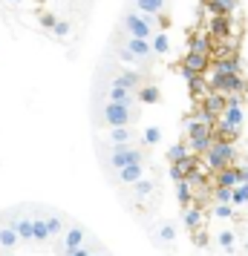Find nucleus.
<instances>
[{"instance_id":"obj_1","label":"nucleus","mask_w":248,"mask_h":256,"mask_svg":"<svg viewBox=\"0 0 248 256\" xmlns=\"http://www.w3.org/2000/svg\"><path fill=\"white\" fill-rule=\"evenodd\" d=\"M185 130H188V150H193V156L208 152V147H211V141H213L211 124L208 121H199V118H190L188 124H185Z\"/></svg>"},{"instance_id":"obj_2","label":"nucleus","mask_w":248,"mask_h":256,"mask_svg":"<svg viewBox=\"0 0 248 256\" xmlns=\"http://www.w3.org/2000/svg\"><path fill=\"white\" fill-rule=\"evenodd\" d=\"M208 167L211 170H225V167H231V162H234V156H236V150H234V144L231 141H222V138H213L211 141V147H208Z\"/></svg>"},{"instance_id":"obj_3","label":"nucleus","mask_w":248,"mask_h":256,"mask_svg":"<svg viewBox=\"0 0 248 256\" xmlns=\"http://www.w3.org/2000/svg\"><path fill=\"white\" fill-rule=\"evenodd\" d=\"M127 164H144V152L139 147H133V144H116V147H110V167L116 173L121 167H127Z\"/></svg>"},{"instance_id":"obj_4","label":"nucleus","mask_w":248,"mask_h":256,"mask_svg":"<svg viewBox=\"0 0 248 256\" xmlns=\"http://www.w3.org/2000/svg\"><path fill=\"white\" fill-rule=\"evenodd\" d=\"M124 29H127V35L136 38V40H147V44H150V38H153V26L147 24V18L139 14L136 9H130V12L124 14Z\"/></svg>"},{"instance_id":"obj_5","label":"nucleus","mask_w":248,"mask_h":256,"mask_svg":"<svg viewBox=\"0 0 248 256\" xmlns=\"http://www.w3.org/2000/svg\"><path fill=\"white\" fill-rule=\"evenodd\" d=\"M101 116H104V121L110 124V130L113 127H130L133 121V110H124V106H116L107 101L104 110H101Z\"/></svg>"},{"instance_id":"obj_6","label":"nucleus","mask_w":248,"mask_h":256,"mask_svg":"<svg viewBox=\"0 0 248 256\" xmlns=\"http://www.w3.org/2000/svg\"><path fill=\"white\" fill-rule=\"evenodd\" d=\"M208 70V58L205 55H196V52H185V58H182V75L185 78H196L202 72Z\"/></svg>"},{"instance_id":"obj_7","label":"nucleus","mask_w":248,"mask_h":256,"mask_svg":"<svg viewBox=\"0 0 248 256\" xmlns=\"http://www.w3.org/2000/svg\"><path fill=\"white\" fill-rule=\"evenodd\" d=\"M84 239H87V230H84L81 224H72L70 230L64 233V254H70L75 248H81Z\"/></svg>"},{"instance_id":"obj_8","label":"nucleus","mask_w":248,"mask_h":256,"mask_svg":"<svg viewBox=\"0 0 248 256\" xmlns=\"http://www.w3.org/2000/svg\"><path fill=\"white\" fill-rule=\"evenodd\" d=\"M107 101L116 106H124V110H133V92H127V90H118V86H107Z\"/></svg>"},{"instance_id":"obj_9","label":"nucleus","mask_w":248,"mask_h":256,"mask_svg":"<svg viewBox=\"0 0 248 256\" xmlns=\"http://www.w3.org/2000/svg\"><path fill=\"white\" fill-rule=\"evenodd\" d=\"M139 72H118V75H113V81H110V86H118V90H127V92H133L136 86H139Z\"/></svg>"},{"instance_id":"obj_10","label":"nucleus","mask_w":248,"mask_h":256,"mask_svg":"<svg viewBox=\"0 0 248 256\" xmlns=\"http://www.w3.org/2000/svg\"><path fill=\"white\" fill-rule=\"evenodd\" d=\"M211 18H228V14L236 9V0H205Z\"/></svg>"},{"instance_id":"obj_11","label":"nucleus","mask_w":248,"mask_h":256,"mask_svg":"<svg viewBox=\"0 0 248 256\" xmlns=\"http://www.w3.org/2000/svg\"><path fill=\"white\" fill-rule=\"evenodd\" d=\"M116 176H118L121 184H136L139 178H144V164H127V167H121Z\"/></svg>"},{"instance_id":"obj_12","label":"nucleus","mask_w":248,"mask_h":256,"mask_svg":"<svg viewBox=\"0 0 248 256\" xmlns=\"http://www.w3.org/2000/svg\"><path fill=\"white\" fill-rule=\"evenodd\" d=\"M239 173H242V167H225L216 173V187H236L239 184Z\"/></svg>"},{"instance_id":"obj_13","label":"nucleus","mask_w":248,"mask_h":256,"mask_svg":"<svg viewBox=\"0 0 248 256\" xmlns=\"http://www.w3.org/2000/svg\"><path fill=\"white\" fill-rule=\"evenodd\" d=\"M208 32H211L213 40H216V38L225 40V38L231 35V20H228V18H211V20H208Z\"/></svg>"},{"instance_id":"obj_14","label":"nucleus","mask_w":248,"mask_h":256,"mask_svg":"<svg viewBox=\"0 0 248 256\" xmlns=\"http://www.w3.org/2000/svg\"><path fill=\"white\" fill-rule=\"evenodd\" d=\"M213 75H239V60H236V55L213 60Z\"/></svg>"},{"instance_id":"obj_15","label":"nucleus","mask_w":248,"mask_h":256,"mask_svg":"<svg viewBox=\"0 0 248 256\" xmlns=\"http://www.w3.org/2000/svg\"><path fill=\"white\" fill-rule=\"evenodd\" d=\"M136 12L144 18H156L159 12H165V0H136Z\"/></svg>"},{"instance_id":"obj_16","label":"nucleus","mask_w":248,"mask_h":256,"mask_svg":"<svg viewBox=\"0 0 248 256\" xmlns=\"http://www.w3.org/2000/svg\"><path fill=\"white\" fill-rule=\"evenodd\" d=\"M127 52H130L136 60H142V58H150V44L147 40H136V38H127Z\"/></svg>"},{"instance_id":"obj_17","label":"nucleus","mask_w":248,"mask_h":256,"mask_svg":"<svg viewBox=\"0 0 248 256\" xmlns=\"http://www.w3.org/2000/svg\"><path fill=\"white\" fill-rule=\"evenodd\" d=\"M18 242H21V239H18L15 228L12 224H3V228H0V248H3V250H15Z\"/></svg>"},{"instance_id":"obj_18","label":"nucleus","mask_w":248,"mask_h":256,"mask_svg":"<svg viewBox=\"0 0 248 256\" xmlns=\"http://www.w3.org/2000/svg\"><path fill=\"white\" fill-rule=\"evenodd\" d=\"M133 98H139V101H142V104H159V101H162V92H159V86H153V84H150V86H139V95H133Z\"/></svg>"},{"instance_id":"obj_19","label":"nucleus","mask_w":248,"mask_h":256,"mask_svg":"<svg viewBox=\"0 0 248 256\" xmlns=\"http://www.w3.org/2000/svg\"><path fill=\"white\" fill-rule=\"evenodd\" d=\"M165 52H170L167 35L165 32H153V38H150V55H165Z\"/></svg>"},{"instance_id":"obj_20","label":"nucleus","mask_w":248,"mask_h":256,"mask_svg":"<svg viewBox=\"0 0 248 256\" xmlns=\"http://www.w3.org/2000/svg\"><path fill=\"white\" fill-rule=\"evenodd\" d=\"M29 224H32V239H35V242H49V233H47V222H44V216H32V219H29Z\"/></svg>"},{"instance_id":"obj_21","label":"nucleus","mask_w":248,"mask_h":256,"mask_svg":"<svg viewBox=\"0 0 248 256\" xmlns=\"http://www.w3.org/2000/svg\"><path fill=\"white\" fill-rule=\"evenodd\" d=\"M176 198H179V204L182 208H188L190 202H193V187H190V182H176Z\"/></svg>"},{"instance_id":"obj_22","label":"nucleus","mask_w":248,"mask_h":256,"mask_svg":"<svg viewBox=\"0 0 248 256\" xmlns=\"http://www.w3.org/2000/svg\"><path fill=\"white\" fill-rule=\"evenodd\" d=\"M133 141V132L130 127H113L110 130V144L116 147V144H130Z\"/></svg>"},{"instance_id":"obj_23","label":"nucleus","mask_w":248,"mask_h":256,"mask_svg":"<svg viewBox=\"0 0 248 256\" xmlns=\"http://www.w3.org/2000/svg\"><path fill=\"white\" fill-rule=\"evenodd\" d=\"M190 150H188V144H173L170 150H167V162L170 164H179L182 158H188Z\"/></svg>"},{"instance_id":"obj_24","label":"nucleus","mask_w":248,"mask_h":256,"mask_svg":"<svg viewBox=\"0 0 248 256\" xmlns=\"http://www.w3.org/2000/svg\"><path fill=\"white\" fill-rule=\"evenodd\" d=\"M211 44L213 40H208V38H193L188 52H196V55H205V58H208V55H211Z\"/></svg>"},{"instance_id":"obj_25","label":"nucleus","mask_w":248,"mask_h":256,"mask_svg":"<svg viewBox=\"0 0 248 256\" xmlns=\"http://www.w3.org/2000/svg\"><path fill=\"white\" fill-rule=\"evenodd\" d=\"M44 222H47V233H49V239H52V236H58V233L64 230V222H61L58 213H49V216H44Z\"/></svg>"},{"instance_id":"obj_26","label":"nucleus","mask_w":248,"mask_h":256,"mask_svg":"<svg viewBox=\"0 0 248 256\" xmlns=\"http://www.w3.org/2000/svg\"><path fill=\"white\" fill-rule=\"evenodd\" d=\"M133 187H136V190H133V193H136V198H147V196L156 190V184L150 182V178H139Z\"/></svg>"},{"instance_id":"obj_27","label":"nucleus","mask_w":248,"mask_h":256,"mask_svg":"<svg viewBox=\"0 0 248 256\" xmlns=\"http://www.w3.org/2000/svg\"><path fill=\"white\" fill-rule=\"evenodd\" d=\"M159 242L162 244H173L176 242V228H173L170 222H165V224L159 228Z\"/></svg>"},{"instance_id":"obj_28","label":"nucleus","mask_w":248,"mask_h":256,"mask_svg":"<svg viewBox=\"0 0 248 256\" xmlns=\"http://www.w3.org/2000/svg\"><path fill=\"white\" fill-rule=\"evenodd\" d=\"M231 202H234V204H248V184L231 187Z\"/></svg>"},{"instance_id":"obj_29","label":"nucleus","mask_w":248,"mask_h":256,"mask_svg":"<svg viewBox=\"0 0 248 256\" xmlns=\"http://www.w3.org/2000/svg\"><path fill=\"white\" fill-rule=\"evenodd\" d=\"M199 224H202V213H199V210H185V228L196 233Z\"/></svg>"},{"instance_id":"obj_30","label":"nucleus","mask_w":248,"mask_h":256,"mask_svg":"<svg viewBox=\"0 0 248 256\" xmlns=\"http://www.w3.org/2000/svg\"><path fill=\"white\" fill-rule=\"evenodd\" d=\"M162 141V130L159 127H147L142 136V144H147V147H153V144H159Z\"/></svg>"},{"instance_id":"obj_31","label":"nucleus","mask_w":248,"mask_h":256,"mask_svg":"<svg viewBox=\"0 0 248 256\" xmlns=\"http://www.w3.org/2000/svg\"><path fill=\"white\" fill-rule=\"evenodd\" d=\"M234 244H236V239H234V233H231V230L219 233V248H222V250H228V254H231V250H234Z\"/></svg>"},{"instance_id":"obj_32","label":"nucleus","mask_w":248,"mask_h":256,"mask_svg":"<svg viewBox=\"0 0 248 256\" xmlns=\"http://www.w3.org/2000/svg\"><path fill=\"white\" fill-rule=\"evenodd\" d=\"M52 32L58 38H70V32H72V26L67 24V20H55V26H52Z\"/></svg>"},{"instance_id":"obj_33","label":"nucleus","mask_w":248,"mask_h":256,"mask_svg":"<svg viewBox=\"0 0 248 256\" xmlns=\"http://www.w3.org/2000/svg\"><path fill=\"white\" fill-rule=\"evenodd\" d=\"M213 193H216V202H219V204H231V190H228V187H216Z\"/></svg>"},{"instance_id":"obj_34","label":"nucleus","mask_w":248,"mask_h":256,"mask_svg":"<svg viewBox=\"0 0 248 256\" xmlns=\"http://www.w3.org/2000/svg\"><path fill=\"white\" fill-rule=\"evenodd\" d=\"M118 60H121V64H127V66H136V64H139V60L133 58L127 49H118Z\"/></svg>"},{"instance_id":"obj_35","label":"nucleus","mask_w":248,"mask_h":256,"mask_svg":"<svg viewBox=\"0 0 248 256\" xmlns=\"http://www.w3.org/2000/svg\"><path fill=\"white\" fill-rule=\"evenodd\" d=\"M216 219H231V204H216Z\"/></svg>"},{"instance_id":"obj_36","label":"nucleus","mask_w":248,"mask_h":256,"mask_svg":"<svg viewBox=\"0 0 248 256\" xmlns=\"http://www.w3.org/2000/svg\"><path fill=\"white\" fill-rule=\"evenodd\" d=\"M90 254H93V248L81 244V248H75V250H70V254H64V256H90Z\"/></svg>"},{"instance_id":"obj_37","label":"nucleus","mask_w":248,"mask_h":256,"mask_svg":"<svg viewBox=\"0 0 248 256\" xmlns=\"http://www.w3.org/2000/svg\"><path fill=\"white\" fill-rule=\"evenodd\" d=\"M170 178H173V182H182V178H185V173L179 170V164H170Z\"/></svg>"},{"instance_id":"obj_38","label":"nucleus","mask_w":248,"mask_h":256,"mask_svg":"<svg viewBox=\"0 0 248 256\" xmlns=\"http://www.w3.org/2000/svg\"><path fill=\"white\" fill-rule=\"evenodd\" d=\"M193 242H196V244H199V248H205V244H208V233H193Z\"/></svg>"},{"instance_id":"obj_39","label":"nucleus","mask_w":248,"mask_h":256,"mask_svg":"<svg viewBox=\"0 0 248 256\" xmlns=\"http://www.w3.org/2000/svg\"><path fill=\"white\" fill-rule=\"evenodd\" d=\"M41 24L47 26V29H52V26H55V18H52V14H47V12H44V14H41Z\"/></svg>"},{"instance_id":"obj_40","label":"nucleus","mask_w":248,"mask_h":256,"mask_svg":"<svg viewBox=\"0 0 248 256\" xmlns=\"http://www.w3.org/2000/svg\"><path fill=\"white\" fill-rule=\"evenodd\" d=\"M9 3H24V0H9Z\"/></svg>"},{"instance_id":"obj_41","label":"nucleus","mask_w":248,"mask_h":256,"mask_svg":"<svg viewBox=\"0 0 248 256\" xmlns=\"http://www.w3.org/2000/svg\"><path fill=\"white\" fill-rule=\"evenodd\" d=\"M6 256H15V250H9V254H6Z\"/></svg>"},{"instance_id":"obj_42","label":"nucleus","mask_w":248,"mask_h":256,"mask_svg":"<svg viewBox=\"0 0 248 256\" xmlns=\"http://www.w3.org/2000/svg\"><path fill=\"white\" fill-rule=\"evenodd\" d=\"M90 256H101V254H95V250H93V254H90Z\"/></svg>"}]
</instances>
